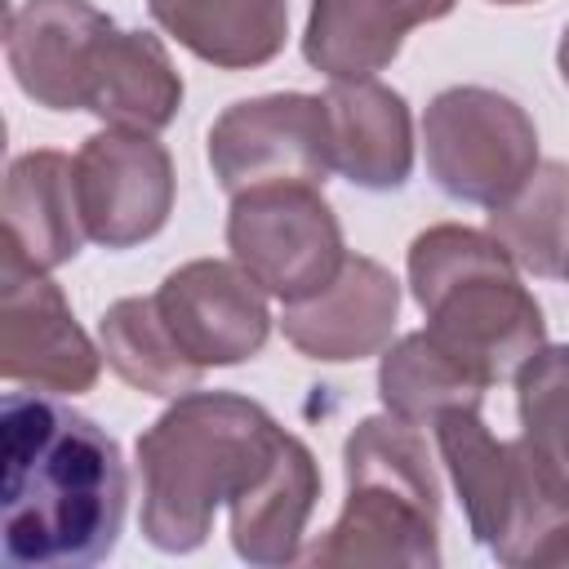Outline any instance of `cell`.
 Instances as JSON below:
<instances>
[{"instance_id":"cell-18","label":"cell","mask_w":569,"mask_h":569,"mask_svg":"<svg viewBox=\"0 0 569 569\" xmlns=\"http://www.w3.org/2000/svg\"><path fill=\"white\" fill-rule=\"evenodd\" d=\"M320 498V467L298 436H284L267 476L231 502V547L249 565H289Z\"/></svg>"},{"instance_id":"cell-20","label":"cell","mask_w":569,"mask_h":569,"mask_svg":"<svg viewBox=\"0 0 569 569\" xmlns=\"http://www.w3.org/2000/svg\"><path fill=\"white\" fill-rule=\"evenodd\" d=\"M102 338V356L107 365L138 391L147 396H187L200 382V365L178 347V338L169 333L156 293L151 298H120L102 311L98 325Z\"/></svg>"},{"instance_id":"cell-14","label":"cell","mask_w":569,"mask_h":569,"mask_svg":"<svg viewBox=\"0 0 569 569\" xmlns=\"http://www.w3.org/2000/svg\"><path fill=\"white\" fill-rule=\"evenodd\" d=\"M458 0H311L302 53L329 80H369L382 71L405 36L436 22Z\"/></svg>"},{"instance_id":"cell-6","label":"cell","mask_w":569,"mask_h":569,"mask_svg":"<svg viewBox=\"0 0 569 569\" xmlns=\"http://www.w3.org/2000/svg\"><path fill=\"white\" fill-rule=\"evenodd\" d=\"M422 151L445 196L498 209L538 169V129L516 98L485 84H453L422 116Z\"/></svg>"},{"instance_id":"cell-3","label":"cell","mask_w":569,"mask_h":569,"mask_svg":"<svg viewBox=\"0 0 569 569\" xmlns=\"http://www.w3.org/2000/svg\"><path fill=\"white\" fill-rule=\"evenodd\" d=\"M409 289L427 316V338L485 387L516 378V369L547 347L542 307L489 231L440 222L413 236Z\"/></svg>"},{"instance_id":"cell-1","label":"cell","mask_w":569,"mask_h":569,"mask_svg":"<svg viewBox=\"0 0 569 569\" xmlns=\"http://www.w3.org/2000/svg\"><path fill=\"white\" fill-rule=\"evenodd\" d=\"M0 542L9 565L80 569L116 551L129 471L120 445L84 413L9 391L0 405Z\"/></svg>"},{"instance_id":"cell-21","label":"cell","mask_w":569,"mask_h":569,"mask_svg":"<svg viewBox=\"0 0 569 569\" xmlns=\"http://www.w3.org/2000/svg\"><path fill=\"white\" fill-rule=\"evenodd\" d=\"M489 236L529 276H565L569 267V164L538 160L511 200L489 209Z\"/></svg>"},{"instance_id":"cell-13","label":"cell","mask_w":569,"mask_h":569,"mask_svg":"<svg viewBox=\"0 0 569 569\" xmlns=\"http://www.w3.org/2000/svg\"><path fill=\"white\" fill-rule=\"evenodd\" d=\"M396 316H400L396 276L365 253H347L342 271L320 293L302 302H284L280 329L307 360L347 365L378 356L391 342Z\"/></svg>"},{"instance_id":"cell-9","label":"cell","mask_w":569,"mask_h":569,"mask_svg":"<svg viewBox=\"0 0 569 569\" xmlns=\"http://www.w3.org/2000/svg\"><path fill=\"white\" fill-rule=\"evenodd\" d=\"M102 356L76 325L62 289L27 262L13 240L0 253V373L36 391L80 396L98 382Z\"/></svg>"},{"instance_id":"cell-4","label":"cell","mask_w":569,"mask_h":569,"mask_svg":"<svg viewBox=\"0 0 569 569\" xmlns=\"http://www.w3.org/2000/svg\"><path fill=\"white\" fill-rule=\"evenodd\" d=\"M347 502L307 565H440V485L413 422L365 418L342 449Z\"/></svg>"},{"instance_id":"cell-16","label":"cell","mask_w":569,"mask_h":569,"mask_svg":"<svg viewBox=\"0 0 569 569\" xmlns=\"http://www.w3.org/2000/svg\"><path fill=\"white\" fill-rule=\"evenodd\" d=\"M182 107V76L169 62L164 44L151 31L111 27L93 53L84 111L107 120L111 129L156 133Z\"/></svg>"},{"instance_id":"cell-23","label":"cell","mask_w":569,"mask_h":569,"mask_svg":"<svg viewBox=\"0 0 569 569\" xmlns=\"http://www.w3.org/2000/svg\"><path fill=\"white\" fill-rule=\"evenodd\" d=\"M520 445L542 485L569 511V347H538L516 369Z\"/></svg>"},{"instance_id":"cell-2","label":"cell","mask_w":569,"mask_h":569,"mask_svg":"<svg viewBox=\"0 0 569 569\" xmlns=\"http://www.w3.org/2000/svg\"><path fill=\"white\" fill-rule=\"evenodd\" d=\"M284 427L249 396L187 391L138 436L142 476V533L160 551H196L209 538L213 511L249 493Z\"/></svg>"},{"instance_id":"cell-25","label":"cell","mask_w":569,"mask_h":569,"mask_svg":"<svg viewBox=\"0 0 569 569\" xmlns=\"http://www.w3.org/2000/svg\"><path fill=\"white\" fill-rule=\"evenodd\" d=\"M493 4H529V0H493Z\"/></svg>"},{"instance_id":"cell-12","label":"cell","mask_w":569,"mask_h":569,"mask_svg":"<svg viewBox=\"0 0 569 569\" xmlns=\"http://www.w3.org/2000/svg\"><path fill=\"white\" fill-rule=\"evenodd\" d=\"M116 22L89 0H27L4 18V58L18 89L49 111H84L93 53Z\"/></svg>"},{"instance_id":"cell-10","label":"cell","mask_w":569,"mask_h":569,"mask_svg":"<svg viewBox=\"0 0 569 569\" xmlns=\"http://www.w3.org/2000/svg\"><path fill=\"white\" fill-rule=\"evenodd\" d=\"M173 160L138 129H102L76 151V200L84 236L102 249L151 240L173 213Z\"/></svg>"},{"instance_id":"cell-11","label":"cell","mask_w":569,"mask_h":569,"mask_svg":"<svg viewBox=\"0 0 569 569\" xmlns=\"http://www.w3.org/2000/svg\"><path fill=\"white\" fill-rule=\"evenodd\" d=\"M156 307L200 369L253 360L271 333L267 289L240 262L222 258H196L169 271L156 289Z\"/></svg>"},{"instance_id":"cell-26","label":"cell","mask_w":569,"mask_h":569,"mask_svg":"<svg viewBox=\"0 0 569 569\" xmlns=\"http://www.w3.org/2000/svg\"><path fill=\"white\" fill-rule=\"evenodd\" d=\"M565 280H569V267H565Z\"/></svg>"},{"instance_id":"cell-22","label":"cell","mask_w":569,"mask_h":569,"mask_svg":"<svg viewBox=\"0 0 569 569\" xmlns=\"http://www.w3.org/2000/svg\"><path fill=\"white\" fill-rule=\"evenodd\" d=\"M378 396L387 405V413L427 427L436 422L445 409H480L485 400V382L462 369L445 347H436L427 338V329L405 333L378 369Z\"/></svg>"},{"instance_id":"cell-5","label":"cell","mask_w":569,"mask_h":569,"mask_svg":"<svg viewBox=\"0 0 569 569\" xmlns=\"http://www.w3.org/2000/svg\"><path fill=\"white\" fill-rule=\"evenodd\" d=\"M431 427L471 538L502 565H533L538 547L569 520V511L542 485L529 449L520 440H493L480 409H445Z\"/></svg>"},{"instance_id":"cell-8","label":"cell","mask_w":569,"mask_h":569,"mask_svg":"<svg viewBox=\"0 0 569 569\" xmlns=\"http://www.w3.org/2000/svg\"><path fill=\"white\" fill-rule=\"evenodd\" d=\"M209 164L227 196L271 182L325 187L333 173L329 102L316 93H262L231 102L209 129Z\"/></svg>"},{"instance_id":"cell-7","label":"cell","mask_w":569,"mask_h":569,"mask_svg":"<svg viewBox=\"0 0 569 569\" xmlns=\"http://www.w3.org/2000/svg\"><path fill=\"white\" fill-rule=\"evenodd\" d=\"M227 249L280 302L320 293L347 262L342 227L311 182H271L231 196Z\"/></svg>"},{"instance_id":"cell-15","label":"cell","mask_w":569,"mask_h":569,"mask_svg":"<svg viewBox=\"0 0 569 569\" xmlns=\"http://www.w3.org/2000/svg\"><path fill=\"white\" fill-rule=\"evenodd\" d=\"M325 102H329L333 169L365 191L405 187L413 169V124L405 98L369 76V80H333Z\"/></svg>"},{"instance_id":"cell-24","label":"cell","mask_w":569,"mask_h":569,"mask_svg":"<svg viewBox=\"0 0 569 569\" xmlns=\"http://www.w3.org/2000/svg\"><path fill=\"white\" fill-rule=\"evenodd\" d=\"M556 67H560V80L569 84V27H565V36H560V49H556Z\"/></svg>"},{"instance_id":"cell-19","label":"cell","mask_w":569,"mask_h":569,"mask_svg":"<svg viewBox=\"0 0 569 569\" xmlns=\"http://www.w3.org/2000/svg\"><path fill=\"white\" fill-rule=\"evenodd\" d=\"M147 9L182 49L222 71L271 62L289 36L284 0H147Z\"/></svg>"},{"instance_id":"cell-17","label":"cell","mask_w":569,"mask_h":569,"mask_svg":"<svg viewBox=\"0 0 569 569\" xmlns=\"http://www.w3.org/2000/svg\"><path fill=\"white\" fill-rule=\"evenodd\" d=\"M4 240L22 249L27 262L53 271L71 262L84 244V218L76 200V160L62 151H27L4 173Z\"/></svg>"}]
</instances>
